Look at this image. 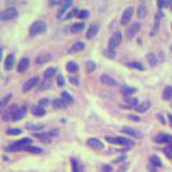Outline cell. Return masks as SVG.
<instances>
[{
    "label": "cell",
    "mask_w": 172,
    "mask_h": 172,
    "mask_svg": "<svg viewBox=\"0 0 172 172\" xmlns=\"http://www.w3.org/2000/svg\"><path fill=\"white\" fill-rule=\"evenodd\" d=\"M46 30V23L43 21H37L30 26L29 33L30 36H37L40 33H43Z\"/></svg>",
    "instance_id": "obj_1"
},
{
    "label": "cell",
    "mask_w": 172,
    "mask_h": 172,
    "mask_svg": "<svg viewBox=\"0 0 172 172\" xmlns=\"http://www.w3.org/2000/svg\"><path fill=\"white\" fill-rule=\"evenodd\" d=\"M18 11L15 8H7V9L0 11V21H10L13 18L17 17Z\"/></svg>",
    "instance_id": "obj_2"
},
{
    "label": "cell",
    "mask_w": 172,
    "mask_h": 172,
    "mask_svg": "<svg viewBox=\"0 0 172 172\" xmlns=\"http://www.w3.org/2000/svg\"><path fill=\"white\" fill-rule=\"evenodd\" d=\"M122 39H123V36H122V33H119V31H116L112 35V37L110 38L109 40V43H108V46H109V50H112L114 51L117 46H119L121 43H122Z\"/></svg>",
    "instance_id": "obj_3"
},
{
    "label": "cell",
    "mask_w": 172,
    "mask_h": 172,
    "mask_svg": "<svg viewBox=\"0 0 172 172\" xmlns=\"http://www.w3.org/2000/svg\"><path fill=\"white\" fill-rule=\"evenodd\" d=\"M134 15V8L132 7H128L127 9L125 10L124 13L122 15V18H121V24L122 25H126L130 22L131 17Z\"/></svg>",
    "instance_id": "obj_4"
},
{
    "label": "cell",
    "mask_w": 172,
    "mask_h": 172,
    "mask_svg": "<svg viewBox=\"0 0 172 172\" xmlns=\"http://www.w3.org/2000/svg\"><path fill=\"white\" fill-rule=\"evenodd\" d=\"M38 83H39V77H31V79H29L28 81H26L25 84L23 85V92L24 93L29 92V90H31L35 86H37V84Z\"/></svg>",
    "instance_id": "obj_5"
},
{
    "label": "cell",
    "mask_w": 172,
    "mask_h": 172,
    "mask_svg": "<svg viewBox=\"0 0 172 172\" xmlns=\"http://www.w3.org/2000/svg\"><path fill=\"white\" fill-rule=\"evenodd\" d=\"M121 131H122L123 134H126L128 136L132 137V138H137V139H141L142 138V134L140 131H138L137 129H134V128L131 127H124Z\"/></svg>",
    "instance_id": "obj_6"
},
{
    "label": "cell",
    "mask_w": 172,
    "mask_h": 172,
    "mask_svg": "<svg viewBox=\"0 0 172 172\" xmlns=\"http://www.w3.org/2000/svg\"><path fill=\"white\" fill-rule=\"evenodd\" d=\"M87 144H88L90 147L96 148V150H103L104 144L101 142L100 140H98L97 138H90V139L87 140Z\"/></svg>",
    "instance_id": "obj_7"
},
{
    "label": "cell",
    "mask_w": 172,
    "mask_h": 172,
    "mask_svg": "<svg viewBox=\"0 0 172 172\" xmlns=\"http://www.w3.org/2000/svg\"><path fill=\"white\" fill-rule=\"evenodd\" d=\"M99 30V24L98 23H93L90 26H89L87 33H86V38L87 39H93L94 37L98 33Z\"/></svg>",
    "instance_id": "obj_8"
},
{
    "label": "cell",
    "mask_w": 172,
    "mask_h": 172,
    "mask_svg": "<svg viewBox=\"0 0 172 172\" xmlns=\"http://www.w3.org/2000/svg\"><path fill=\"white\" fill-rule=\"evenodd\" d=\"M72 3H73L72 2V0H67V1H65V2L62 3V6L60 7V9L58 10V12H57V18H61L62 16H64V14L68 11L69 8L72 6Z\"/></svg>",
    "instance_id": "obj_9"
},
{
    "label": "cell",
    "mask_w": 172,
    "mask_h": 172,
    "mask_svg": "<svg viewBox=\"0 0 172 172\" xmlns=\"http://www.w3.org/2000/svg\"><path fill=\"white\" fill-rule=\"evenodd\" d=\"M140 30V23H134L131 26L128 27L127 29V36L129 39H132L134 36H136L138 31Z\"/></svg>",
    "instance_id": "obj_10"
},
{
    "label": "cell",
    "mask_w": 172,
    "mask_h": 172,
    "mask_svg": "<svg viewBox=\"0 0 172 172\" xmlns=\"http://www.w3.org/2000/svg\"><path fill=\"white\" fill-rule=\"evenodd\" d=\"M100 81L104 84V85H108V86L117 85V82H116L113 77H111L110 75H108V74H102V75H100Z\"/></svg>",
    "instance_id": "obj_11"
},
{
    "label": "cell",
    "mask_w": 172,
    "mask_h": 172,
    "mask_svg": "<svg viewBox=\"0 0 172 172\" xmlns=\"http://www.w3.org/2000/svg\"><path fill=\"white\" fill-rule=\"evenodd\" d=\"M28 67H29V59H28L27 57H24V58H22V59L20 60V62H18L17 71L20 72V73L25 72L27 69H28Z\"/></svg>",
    "instance_id": "obj_12"
},
{
    "label": "cell",
    "mask_w": 172,
    "mask_h": 172,
    "mask_svg": "<svg viewBox=\"0 0 172 172\" xmlns=\"http://www.w3.org/2000/svg\"><path fill=\"white\" fill-rule=\"evenodd\" d=\"M33 136L36 137V138H38L41 142L43 143H50L51 141H52V139H53V137L51 136L50 132H41V134H35Z\"/></svg>",
    "instance_id": "obj_13"
},
{
    "label": "cell",
    "mask_w": 172,
    "mask_h": 172,
    "mask_svg": "<svg viewBox=\"0 0 172 172\" xmlns=\"http://www.w3.org/2000/svg\"><path fill=\"white\" fill-rule=\"evenodd\" d=\"M26 113H27V108L26 107L20 108V109H17V111L14 113V115H13L12 119L14 121V122H17V121L22 119L25 115H26Z\"/></svg>",
    "instance_id": "obj_14"
},
{
    "label": "cell",
    "mask_w": 172,
    "mask_h": 172,
    "mask_svg": "<svg viewBox=\"0 0 172 172\" xmlns=\"http://www.w3.org/2000/svg\"><path fill=\"white\" fill-rule=\"evenodd\" d=\"M15 64V57L13 54H9L8 56L6 57V60H4V69L6 70H11L13 68V66Z\"/></svg>",
    "instance_id": "obj_15"
},
{
    "label": "cell",
    "mask_w": 172,
    "mask_h": 172,
    "mask_svg": "<svg viewBox=\"0 0 172 172\" xmlns=\"http://www.w3.org/2000/svg\"><path fill=\"white\" fill-rule=\"evenodd\" d=\"M137 15L139 18H144L147 15V7H146L145 2L140 3V6L138 7V11H137Z\"/></svg>",
    "instance_id": "obj_16"
},
{
    "label": "cell",
    "mask_w": 172,
    "mask_h": 172,
    "mask_svg": "<svg viewBox=\"0 0 172 172\" xmlns=\"http://www.w3.org/2000/svg\"><path fill=\"white\" fill-rule=\"evenodd\" d=\"M51 59H52L51 54H42V55H39L36 58V62L38 65H44V64L50 61Z\"/></svg>",
    "instance_id": "obj_17"
},
{
    "label": "cell",
    "mask_w": 172,
    "mask_h": 172,
    "mask_svg": "<svg viewBox=\"0 0 172 172\" xmlns=\"http://www.w3.org/2000/svg\"><path fill=\"white\" fill-rule=\"evenodd\" d=\"M150 108H151V102L148 100H145V101H142L141 103H139L137 106L136 111L137 112L143 113V112H145V111H147Z\"/></svg>",
    "instance_id": "obj_18"
},
{
    "label": "cell",
    "mask_w": 172,
    "mask_h": 172,
    "mask_svg": "<svg viewBox=\"0 0 172 172\" xmlns=\"http://www.w3.org/2000/svg\"><path fill=\"white\" fill-rule=\"evenodd\" d=\"M84 48H85L84 42L77 41V42H75L73 45H72L71 48H69V53H77V52H80V51L84 50Z\"/></svg>",
    "instance_id": "obj_19"
},
{
    "label": "cell",
    "mask_w": 172,
    "mask_h": 172,
    "mask_svg": "<svg viewBox=\"0 0 172 172\" xmlns=\"http://www.w3.org/2000/svg\"><path fill=\"white\" fill-rule=\"evenodd\" d=\"M85 28V24L84 23H75L71 26L70 30H71L72 33H81L82 30Z\"/></svg>",
    "instance_id": "obj_20"
},
{
    "label": "cell",
    "mask_w": 172,
    "mask_h": 172,
    "mask_svg": "<svg viewBox=\"0 0 172 172\" xmlns=\"http://www.w3.org/2000/svg\"><path fill=\"white\" fill-rule=\"evenodd\" d=\"M163 100H170V99H172V85L167 86L166 88L163 89Z\"/></svg>",
    "instance_id": "obj_21"
},
{
    "label": "cell",
    "mask_w": 172,
    "mask_h": 172,
    "mask_svg": "<svg viewBox=\"0 0 172 172\" xmlns=\"http://www.w3.org/2000/svg\"><path fill=\"white\" fill-rule=\"evenodd\" d=\"M45 113H46V111H45L44 108L41 107V106H37V107L33 108V115L43 116V115H45Z\"/></svg>",
    "instance_id": "obj_22"
},
{
    "label": "cell",
    "mask_w": 172,
    "mask_h": 172,
    "mask_svg": "<svg viewBox=\"0 0 172 172\" xmlns=\"http://www.w3.org/2000/svg\"><path fill=\"white\" fill-rule=\"evenodd\" d=\"M66 69H67V71L68 72L73 73V72H77V70H79V66H77V62L69 61V62H67V65H66Z\"/></svg>",
    "instance_id": "obj_23"
},
{
    "label": "cell",
    "mask_w": 172,
    "mask_h": 172,
    "mask_svg": "<svg viewBox=\"0 0 172 172\" xmlns=\"http://www.w3.org/2000/svg\"><path fill=\"white\" fill-rule=\"evenodd\" d=\"M26 128L29 129V130L33 131H37V130H41L44 128V125L43 124H33V123H28L26 124Z\"/></svg>",
    "instance_id": "obj_24"
},
{
    "label": "cell",
    "mask_w": 172,
    "mask_h": 172,
    "mask_svg": "<svg viewBox=\"0 0 172 172\" xmlns=\"http://www.w3.org/2000/svg\"><path fill=\"white\" fill-rule=\"evenodd\" d=\"M53 107L54 109H57V110H59V109H64V108H66V102L62 99H54L53 100Z\"/></svg>",
    "instance_id": "obj_25"
},
{
    "label": "cell",
    "mask_w": 172,
    "mask_h": 172,
    "mask_svg": "<svg viewBox=\"0 0 172 172\" xmlns=\"http://www.w3.org/2000/svg\"><path fill=\"white\" fill-rule=\"evenodd\" d=\"M61 99L66 102V104H71L73 103V98L68 92H62L61 93Z\"/></svg>",
    "instance_id": "obj_26"
},
{
    "label": "cell",
    "mask_w": 172,
    "mask_h": 172,
    "mask_svg": "<svg viewBox=\"0 0 172 172\" xmlns=\"http://www.w3.org/2000/svg\"><path fill=\"white\" fill-rule=\"evenodd\" d=\"M52 86V80L51 79H44V80L42 81V83L40 84V87H39V89L40 90H46V89H48Z\"/></svg>",
    "instance_id": "obj_27"
},
{
    "label": "cell",
    "mask_w": 172,
    "mask_h": 172,
    "mask_svg": "<svg viewBox=\"0 0 172 172\" xmlns=\"http://www.w3.org/2000/svg\"><path fill=\"white\" fill-rule=\"evenodd\" d=\"M25 151L29 152V153H33V154H41L42 152V148L38 147V146H33V145H28L24 148Z\"/></svg>",
    "instance_id": "obj_28"
},
{
    "label": "cell",
    "mask_w": 172,
    "mask_h": 172,
    "mask_svg": "<svg viewBox=\"0 0 172 172\" xmlns=\"http://www.w3.org/2000/svg\"><path fill=\"white\" fill-rule=\"evenodd\" d=\"M150 161H151L152 165L155 166V167H161L163 166V163H161L160 158L158 157V156H156V155H152L151 157H150Z\"/></svg>",
    "instance_id": "obj_29"
},
{
    "label": "cell",
    "mask_w": 172,
    "mask_h": 172,
    "mask_svg": "<svg viewBox=\"0 0 172 172\" xmlns=\"http://www.w3.org/2000/svg\"><path fill=\"white\" fill-rule=\"evenodd\" d=\"M127 66L129 68H132V69H137V70H144V66L141 64V62H138V61H131V62H128Z\"/></svg>",
    "instance_id": "obj_30"
},
{
    "label": "cell",
    "mask_w": 172,
    "mask_h": 172,
    "mask_svg": "<svg viewBox=\"0 0 172 172\" xmlns=\"http://www.w3.org/2000/svg\"><path fill=\"white\" fill-rule=\"evenodd\" d=\"M85 69L87 73H92V72H94L96 70V64L93 60H88V61L86 62Z\"/></svg>",
    "instance_id": "obj_31"
},
{
    "label": "cell",
    "mask_w": 172,
    "mask_h": 172,
    "mask_svg": "<svg viewBox=\"0 0 172 172\" xmlns=\"http://www.w3.org/2000/svg\"><path fill=\"white\" fill-rule=\"evenodd\" d=\"M125 101H126V103L128 104L127 108H132V107L136 108L137 106L139 104L137 98H128V97H126V98H125Z\"/></svg>",
    "instance_id": "obj_32"
},
{
    "label": "cell",
    "mask_w": 172,
    "mask_h": 172,
    "mask_svg": "<svg viewBox=\"0 0 172 172\" xmlns=\"http://www.w3.org/2000/svg\"><path fill=\"white\" fill-rule=\"evenodd\" d=\"M55 73H56V68L50 67V68H48L44 71V77L45 79H51V77H53L55 75Z\"/></svg>",
    "instance_id": "obj_33"
},
{
    "label": "cell",
    "mask_w": 172,
    "mask_h": 172,
    "mask_svg": "<svg viewBox=\"0 0 172 172\" xmlns=\"http://www.w3.org/2000/svg\"><path fill=\"white\" fill-rule=\"evenodd\" d=\"M106 141L109 143H112V144L122 145V144H121V138H119V137H106Z\"/></svg>",
    "instance_id": "obj_34"
},
{
    "label": "cell",
    "mask_w": 172,
    "mask_h": 172,
    "mask_svg": "<svg viewBox=\"0 0 172 172\" xmlns=\"http://www.w3.org/2000/svg\"><path fill=\"white\" fill-rule=\"evenodd\" d=\"M137 92L136 88H131V87H129V86H123L122 87V93L124 94L125 96H129L131 95V94H134V93Z\"/></svg>",
    "instance_id": "obj_35"
},
{
    "label": "cell",
    "mask_w": 172,
    "mask_h": 172,
    "mask_svg": "<svg viewBox=\"0 0 172 172\" xmlns=\"http://www.w3.org/2000/svg\"><path fill=\"white\" fill-rule=\"evenodd\" d=\"M23 130L20 128H9L7 130V134H10V136H17V134H21Z\"/></svg>",
    "instance_id": "obj_36"
},
{
    "label": "cell",
    "mask_w": 172,
    "mask_h": 172,
    "mask_svg": "<svg viewBox=\"0 0 172 172\" xmlns=\"http://www.w3.org/2000/svg\"><path fill=\"white\" fill-rule=\"evenodd\" d=\"M147 60L151 66H155L157 64V57H156V55H155L154 53L147 54Z\"/></svg>",
    "instance_id": "obj_37"
},
{
    "label": "cell",
    "mask_w": 172,
    "mask_h": 172,
    "mask_svg": "<svg viewBox=\"0 0 172 172\" xmlns=\"http://www.w3.org/2000/svg\"><path fill=\"white\" fill-rule=\"evenodd\" d=\"M121 138V144L122 145H126V146H132L134 144L131 140H129L128 138H123V137H119Z\"/></svg>",
    "instance_id": "obj_38"
},
{
    "label": "cell",
    "mask_w": 172,
    "mask_h": 172,
    "mask_svg": "<svg viewBox=\"0 0 172 172\" xmlns=\"http://www.w3.org/2000/svg\"><path fill=\"white\" fill-rule=\"evenodd\" d=\"M89 15V12L87 10H82V11H79L77 14V18H81V20H84V18H87Z\"/></svg>",
    "instance_id": "obj_39"
},
{
    "label": "cell",
    "mask_w": 172,
    "mask_h": 172,
    "mask_svg": "<svg viewBox=\"0 0 172 172\" xmlns=\"http://www.w3.org/2000/svg\"><path fill=\"white\" fill-rule=\"evenodd\" d=\"M163 153H165V155H166L167 157L172 159V145H169L163 148Z\"/></svg>",
    "instance_id": "obj_40"
},
{
    "label": "cell",
    "mask_w": 172,
    "mask_h": 172,
    "mask_svg": "<svg viewBox=\"0 0 172 172\" xmlns=\"http://www.w3.org/2000/svg\"><path fill=\"white\" fill-rule=\"evenodd\" d=\"M71 163H72V171L73 172H80V167H79V163H77V159L72 158Z\"/></svg>",
    "instance_id": "obj_41"
},
{
    "label": "cell",
    "mask_w": 172,
    "mask_h": 172,
    "mask_svg": "<svg viewBox=\"0 0 172 172\" xmlns=\"http://www.w3.org/2000/svg\"><path fill=\"white\" fill-rule=\"evenodd\" d=\"M103 54L107 57H109V58H114V57H115V53H114V51L109 50V48H108V50H104Z\"/></svg>",
    "instance_id": "obj_42"
},
{
    "label": "cell",
    "mask_w": 172,
    "mask_h": 172,
    "mask_svg": "<svg viewBox=\"0 0 172 172\" xmlns=\"http://www.w3.org/2000/svg\"><path fill=\"white\" fill-rule=\"evenodd\" d=\"M163 143L172 145V134H163Z\"/></svg>",
    "instance_id": "obj_43"
},
{
    "label": "cell",
    "mask_w": 172,
    "mask_h": 172,
    "mask_svg": "<svg viewBox=\"0 0 172 172\" xmlns=\"http://www.w3.org/2000/svg\"><path fill=\"white\" fill-rule=\"evenodd\" d=\"M77 12H79L77 8H74V9H72L71 12H69L68 14H67V16H66V20H70V18H72L74 16V15L77 14Z\"/></svg>",
    "instance_id": "obj_44"
},
{
    "label": "cell",
    "mask_w": 172,
    "mask_h": 172,
    "mask_svg": "<svg viewBox=\"0 0 172 172\" xmlns=\"http://www.w3.org/2000/svg\"><path fill=\"white\" fill-rule=\"evenodd\" d=\"M50 103V100H48V98H42L39 100V106H41V107L44 108L45 106H48V104Z\"/></svg>",
    "instance_id": "obj_45"
},
{
    "label": "cell",
    "mask_w": 172,
    "mask_h": 172,
    "mask_svg": "<svg viewBox=\"0 0 172 172\" xmlns=\"http://www.w3.org/2000/svg\"><path fill=\"white\" fill-rule=\"evenodd\" d=\"M129 166H130V165H129V163H123V166L121 167V168H119V171H117V172H126L128 169H129Z\"/></svg>",
    "instance_id": "obj_46"
},
{
    "label": "cell",
    "mask_w": 172,
    "mask_h": 172,
    "mask_svg": "<svg viewBox=\"0 0 172 172\" xmlns=\"http://www.w3.org/2000/svg\"><path fill=\"white\" fill-rule=\"evenodd\" d=\"M69 81H70V83L73 84V85H75V86H77L80 84L79 79H77V77H69Z\"/></svg>",
    "instance_id": "obj_47"
},
{
    "label": "cell",
    "mask_w": 172,
    "mask_h": 172,
    "mask_svg": "<svg viewBox=\"0 0 172 172\" xmlns=\"http://www.w3.org/2000/svg\"><path fill=\"white\" fill-rule=\"evenodd\" d=\"M57 84H58V86H60V87H62V86L65 85V79H64L62 75H59V77H57Z\"/></svg>",
    "instance_id": "obj_48"
},
{
    "label": "cell",
    "mask_w": 172,
    "mask_h": 172,
    "mask_svg": "<svg viewBox=\"0 0 172 172\" xmlns=\"http://www.w3.org/2000/svg\"><path fill=\"white\" fill-rule=\"evenodd\" d=\"M168 1H166V0H159L157 2V4H158V7H159L160 9H163V8H165V7H167L168 6Z\"/></svg>",
    "instance_id": "obj_49"
},
{
    "label": "cell",
    "mask_w": 172,
    "mask_h": 172,
    "mask_svg": "<svg viewBox=\"0 0 172 172\" xmlns=\"http://www.w3.org/2000/svg\"><path fill=\"white\" fill-rule=\"evenodd\" d=\"M155 141L158 143H163V134H159L155 138Z\"/></svg>",
    "instance_id": "obj_50"
},
{
    "label": "cell",
    "mask_w": 172,
    "mask_h": 172,
    "mask_svg": "<svg viewBox=\"0 0 172 172\" xmlns=\"http://www.w3.org/2000/svg\"><path fill=\"white\" fill-rule=\"evenodd\" d=\"M128 119H132V121H134V122H140V121H141L140 117H138V116H136V115H128Z\"/></svg>",
    "instance_id": "obj_51"
},
{
    "label": "cell",
    "mask_w": 172,
    "mask_h": 172,
    "mask_svg": "<svg viewBox=\"0 0 172 172\" xmlns=\"http://www.w3.org/2000/svg\"><path fill=\"white\" fill-rule=\"evenodd\" d=\"M125 159H126V156H125V155H123V156H121V157L116 158V159L114 160L113 163H121V161H123V160H125Z\"/></svg>",
    "instance_id": "obj_52"
},
{
    "label": "cell",
    "mask_w": 172,
    "mask_h": 172,
    "mask_svg": "<svg viewBox=\"0 0 172 172\" xmlns=\"http://www.w3.org/2000/svg\"><path fill=\"white\" fill-rule=\"evenodd\" d=\"M50 134H51V136L52 137H55V136L58 134V130H57V129H52V130L50 131Z\"/></svg>",
    "instance_id": "obj_53"
},
{
    "label": "cell",
    "mask_w": 172,
    "mask_h": 172,
    "mask_svg": "<svg viewBox=\"0 0 172 172\" xmlns=\"http://www.w3.org/2000/svg\"><path fill=\"white\" fill-rule=\"evenodd\" d=\"M11 97H12V96H11V94H9V95H8V96H7V97H6V98L3 99V103L6 104L7 102H8V101H9L10 99H11Z\"/></svg>",
    "instance_id": "obj_54"
},
{
    "label": "cell",
    "mask_w": 172,
    "mask_h": 172,
    "mask_svg": "<svg viewBox=\"0 0 172 172\" xmlns=\"http://www.w3.org/2000/svg\"><path fill=\"white\" fill-rule=\"evenodd\" d=\"M103 170H104L106 172H109V171H111L112 169H111V167H110V166H104V167H103Z\"/></svg>",
    "instance_id": "obj_55"
},
{
    "label": "cell",
    "mask_w": 172,
    "mask_h": 172,
    "mask_svg": "<svg viewBox=\"0 0 172 172\" xmlns=\"http://www.w3.org/2000/svg\"><path fill=\"white\" fill-rule=\"evenodd\" d=\"M168 119H169V123L172 126V114H168Z\"/></svg>",
    "instance_id": "obj_56"
},
{
    "label": "cell",
    "mask_w": 172,
    "mask_h": 172,
    "mask_svg": "<svg viewBox=\"0 0 172 172\" xmlns=\"http://www.w3.org/2000/svg\"><path fill=\"white\" fill-rule=\"evenodd\" d=\"M1 56H2V51L0 50V59H1Z\"/></svg>",
    "instance_id": "obj_57"
},
{
    "label": "cell",
    "mask_w": 172,
    "mask_h": 172,
    "mask_svg": "<svg viewBox=\"0 0 172 172\" xmlns=\"http://www.w3.org/2000/svg\"><path fill=\"white\" fill-rule=\"evenodd\" d=\"M0 106H1V102H0Z\"/></svg>",
    "instance_id": "obj_58"
},
{
    "label": "cell",
    "mask_w": 172,
    "mask_h": 172,
    "mask_svg": "<svg viewBox=\"0 0 172 172\" xmlns=\"http://www.w3.org/2000/svg\"><path fill=\"white\" fill-rule=\"evenodd\" d=\"M171 10H172V6H171Z\"/></svg>",
    "instance_id": "obj_59"
},
{
    "label": "cell",
    "mask_w": 172,
    "mask_h": 172,
    "mask_svg": "<svg viewBox=\"0 0 172 172\" xmlns=\"http://www.w3.org/2000/svg\"><path fill=\"white\" fill-rule=\"evenodd\" d=\"M171 107H172V104H171Z\"/></svg>",
    "instance_id": "obj_60"
},
{
    "label": "cell",
    "mask_w": 172,
    "mask_h": 172,
    "mask_svg": "<svg viewBox=\"0 0 172 172\" xmlns=\"http://www.w3.org/2000/svg\"></svg>",
    "instance_id": "obj_61"
}]
</instances>
